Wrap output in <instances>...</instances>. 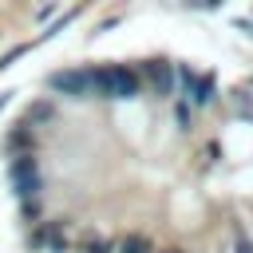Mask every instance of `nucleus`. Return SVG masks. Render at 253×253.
<instances>
[{"label":"nucleus","instance_id":"obj_6","mask_svg":"<svg viewBox=\"0 0 253 253\" xmlns=\"http://www.w3.org/2000/svg\"><path fill=\"white\" fill-rule=\"evenodd\" d=\"M119 253H150V245L134 237V241H123V245H119Z\"/></svg>","mask_w":253,"mask_h":253},{"label":"nucleus","instance_id":"obj_8","mask_svg":"<svg viewBox=\"0 0 253 253\" xmlns=\"http://www.w3.org/2000/svg\"><path fill=\"white\" fill-rule=\"evenodd\" d=\"M237 253H253V245H249V241H241V245H237Z\"/></svg>","mask_w":253,"mask_h":253},{"label":"nucleus","instance_id":"obj_1","mask_svg":"<svg viewBox=\"0 0 253 253\" xmlns=\"http://www.w3.org/2000/svg\"><path fill=\"white\" fill-rule=\"evenodd\" d=\"M91 87L95 95H107V99H134L138 75L123 63H107V67H91Z\"/></svg>","mask_w":253,"mask_h":253},{"label":"nucleus","instance_id":"obj_5","mask_svg":"<svg viewBox=\"0 0 253 253\" xmlns=\"http://www.w3.org/2000/svg\"><path fill=\"white\" fill-rule=\"evenodd\" d=\"M32 241H36V245H47V249H55V253H59V249H63V241H67V233H63V225H55V221H51V225H40V229L32 233Z\"/></svg>","mask_w":253,"mask_h":253},{"label":"nucleus","instance_id":"obj_4","mask_svg":"<svg viewBox=\"0 0 253 253\" xmlns=\"http://www.w3.org/2000/svg\"><path fill=\"white\" fill-rule=\"evenodd\" d=\"M146 71H150V79H154V91L170 99V95H174V83H178V67H170V63H150Z\"/></svg>","mask_w":253,"mask_h":253},{"label":"nucleus","instance_id":"obj_3","mask_svg":"<svg viewBox=\"0 0 253 253\" xmlns=\"http://www.w3.org/2000/svg\"><path fill=\"white\" fill-rule=\"evenodd\" d=\"M51 87H55L59 95H67V99L95 95V87H91V67H87V71H67V75H55V79H51Z\"/></svg>","mask_w":253,"mask_h":253},{"label":"nucleus","instance_id":"obj_2","mask_svg":"<svg viewBox=\"0 0 253 253\" xmlns=\"http://www.w3.org/2000/svg\"><path fill=\"white\" fill-rule=\"evenodd\" d=\"M178 79H182V87H186V99H194V107L213 103V79H210V75L190 71V67H178Z\"/></svg>","mask_w":253,"mask_h":253},{"label":"nucleus","instance_id":"obj_7","mask_svg":"<svg viewBox=\"0 0 253 253\" xmlns=\"http://www.w3.org/2000/svg\"><path fill=\"white\" fill-rule=\"evenodd\" d=\"M83 253H107V245L103 241H91V245H83Z\"/></svg>","mask_w":253,"mask_h":253}]
</instances>
